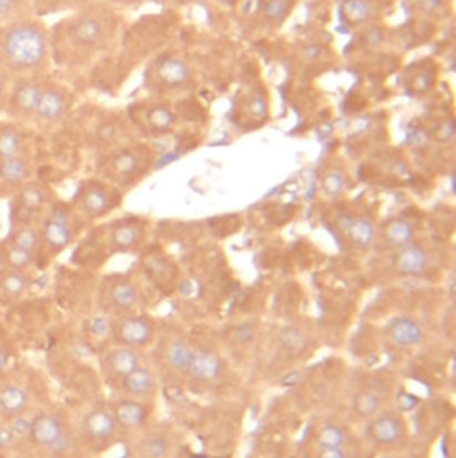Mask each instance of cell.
<instances>
[{"label":"cell","instance_id":"30","mask_svg":"<svg viewBox=\"0 0 456 458\" xmlns=\"http://www.w3.org/2000/svg\"><path fill=\"white\" fill-rule=\"evenodd\" d=\"M353 441L351 428L342 420H321L316 423L310 448H350Z\"/></svg>","mask_w":456,"mask_h":458},{"label":"cell","instance_id":"14","mask_svg":"<svg viewBox=\"0 0 456 458\" xmlns=\"http://www.w3.org/2000/svg\"><path fill=\"white\" fill-rule=\"evenodd\" d=\"M120 430L109 405L91 407L80 420L79 443L91 454H102L120 441Z\"/></svg>","mask_w":456,"mask_h":458},{"label":"cell","instance_id":"8","mask_svg":"<svg viewBox=\"0 0 456 458\" xmlns=\"http://www.w3.org/2000/svg\"><path fill=\"white\" fill-rule=\"evenodd\" d=\"M84 225L86 224L72 209L70 202L66 204V202L54 200L46 208L43 220L38 225L41 233L43 253H46L48 257H55L63 253L66 248H70L75 242Z\"/></svg>","mask_w":456,"mask_h":458},{"label":"cell","instance_id":"10","mask_svg":"<svg viewBox=\"0 0 456 458\" xmlns=\"http://www.w3.org/2000/svg\"><path fill=\"white\" fill-rule=\"evenodd\" d=\"M27 439L54 458L70 454L75 443V436L68 421L59 412L52 411H41L30 420Z\"/></svg>","mask_w":456,"mask_h":458},{"label":"cell","instance_id":"45","mask_svg":"<svg viewBox=\"0 0 456 458\" xmlns=\"http://www.w3.org/2000/svg\"><path fill=\"white\" fill-rule=\"evenodd\" d=\"M14 434L9 425H0V452L7 450L14 443Z\"/></svg>","mask_w":456,"mask_h":458},{"label":"cell","instance_id":"4","mask_svg":"<svg viewBox=\"0 0 456 458\" xmlns=\"http://www.w3.org/2000/svg\"><path fill=\"white\" fill-rule=\"evenodd\" d=\"M197 70L188 55L161 50L145 72V88L152 97H177L197 88Z\"/></svg>","mask_w":456,"mask_h":458},{"label":"cell","instance_id":"11","mask_svg":"<svg viewBox=\"0 0 456 458\" xmlns=\"http://www.w3.org/2000/svg\"><path fill=\"white\" fill-rule=\"evenodd\" d=\"M157 332H159V321L139 310V312L111 318L109 339H111V344L148 352L156 343Z\"/></svg>","mask_w":456,"mask_h":458},{"label":"cell","instance_id":"16","mask_svg":"<svg viewBox=\"0 0 456 458\" xmlns=\"http://www.w3.org/2000/svg\"><path fill=\"white\" fill-rule=\"evenodd\" d=\"M225 377V359L215 344H200L195 341L191 364L184 384L193 391H211L220 386Z\"/></svg>","mask_w":456,"mask_h":458},{"label":"cell","instance_id":"39","mask_svg":"<svg viewBox=\"0 0 456 458\" xmlns=\"http://www.w3.org/2000/svg\"><path fill=\"white\" fill-rule=\"evenodd\" d=\"M38 257L30 251H25L14 244H11L7 239L0 242V267H13L27 271L29 267L38 264Z\"/></svg>","mask_w":456,"mask_h":458},{"label":"cell","instance_id":"2","mask_svg":"<svg viewBox=\"0 0 456 458\" xmlns=\"http://www.w3.org/2000/svg\"><path fill=\"white\" fill-rule=\"evenodd\" d=\"M52 63L50 29L25 16L0 25V68L9 77H39Z\"/></svg>","mask_w":456,"mask_h":458},{"label":"cell","instance_id":"17","mask_svg":"<svg viewBox=\"0 0 456 458\" xmlns=\"http://www.w3.org/2000/svg\"><path fill=\"white\" fill-rule=\"evenodd\" d=\"M141 298V285L129 275H113L100 285V307L111 318L139 312Z\"/></svg>","mask_w":456,"mask_h":458},{"label":"cell","instance_id":"23","mask_svg":"<svg viewBox=\"0 0 456 458\" xmlns=\"http://www.w3.org/2000/svg\"><path fill=\"white\" fill-rule=\"evenodd\" d=\"M419 220L412 215H396L385 220L376 230L375 251L387 253L403 248L419 237Z\"/></svg>","mask_w":456,"mask_h":458},{"label":"cell","instance_id":"33","mask_svg":"<svg viewBox=\"0 0 456 458\" xmlns=\"http://www.w3.org/2000/svg\"><path fill=\"white\" fill-rule=\"evenodd\" d=\"M29 405H30V396L23 386L13 384V382L0 386V418L2 420L11 421L18 416H23Z\"/></svg>","mask_w":456,"mask_h":458},{"label":"cell","instance_id":"15","mask_svg":"<svg viewBox=\"0 0 456 458\" xmlns=\"http://www.w3.org/2000/svg\"><path fill=\"white\" fill-rule=\"evenodd\" d=\"M387 255V271L398 278H423L435 267L434 248L421 237Z\"/></svg>","mask_w":456,"mask_h":458},{"label":"cell","instance_id":"48","mask_svg":"<svg viewBox=\"0 0 456 458\" xmlns=\"http://www.w3.org/2000/svg\"><path fill=\"white\" fill-rule=\"evenodd\" d=\"M172 7H184V5H193V4H200L204 0H161Z\"/></svg>","mask_w":456,"mask_h":458},{"label":"cell","instance_id":"26","mask_svg":"<svg viewBox=\"0 0 456 458\" xmlns=\"http://www.w3.org/2000/svg\"><path fill=\"white\" fill-rule=\"evenodd\" d=\"M131 439L129 452L132 458H172L175 452L173 432L154 423L132 434Z\"/></svg>","mask_w":456,"mask_h":458},{"label":"cell","instance_id":"12","mask_svg":"<svg viewBox=\"0 0 456 458\" xmlns=\"http://www.w3.org/2000/svg\"><path fill=\"white\" fill-rule=\"evenodd\" d=\"M102 248L107 255L136 253L147 244L150 222L141 216H123L102 227Z\"/></svg>","mask_w":456,"mask_h":458},{"label":"cell","instance_id":"25","mask_svg":"<svg viewBox=\"0 0 456 458\" xmlns=\"http://www.w3.org/2000/svg\"><path fill=\"white\" fill-rule=\"evenodd\" d=\"M396 0H341V20L350 29L382 23L393 13Z\"/></svg>","mask_w":456,"mask_h":458},{"label":"cell","instance_id":"18","mask_svg":"<svg viewBox=\"0 0 456 458\" xmlns=\"http://www.w3.org/2000/svg\"><path fill=\"white\" fill-rule=\"evenodd\" d=\"M391 394V384L382 375H373L366 380H359V386H355L350 393V416L360 423L367 421L371 416L389 405Z\"/></svg>","mask_w":456,"mask_h":458},{"label":"cell","instance_id":"13","mask_svg":"<svg viewBox=\"0 0 456 458\" xmlns=\"http://www.w3.org/2000/svg\"><path fill=\"white\" fill-rule=\"evenodd\" d=\"M332 227L344 246L355 253H367L375 248L378 224L367 211L342 209L334 216Z\"/></svg>","mask_w":456,"mask_h":458},{"label":"cell","instance_id":"31","mask_svg":"<svg viewBox=\"0 0 456 458\" xmlns=\"http://www.w3.org/2000/svg\"><path fill=\"white\" fill-rule=\"evenodd\" d=\"M351 188H353L351 174L341 163L328 165L319 175V191L330 202H337L344 199L351 191Z\"/></svg>","mask_w":456,"mask_h":458},{"label":"cell","instance_id":"7","mask_svg":"<svg viewBox=\"0 0 456 458\" xmlns=\"http://www.w3.org/2000/svg\"><path fill=\"white\" fill-rule=\"evenodd\" d=\"M125 193L111 182L91 177L79 184L70 206L77 216L88 225L111 216L123 204Z\"/></svg>","mask_w":456,"mask_h":458},{"label":"cell","instance_id":"37","mask_svg":"<svg viewBox=\"0 0 456 458\" xmlns=\"http://www.w3.org/2000/svg\"><path fill=\"white\" fill-rule=\"evenodd\" d=\"M30 287V276L27 271L0 267V296L7 300H18Z\"/></svg>","mask_w":456,"mask_h":458},{"label":"cell","instance_id":"9","mask_svg":"<svg viewBox=\"0 0 456 458\" xmlns=\"http://www.w3.org/2000/svg\"><path fill=\"white\" fill-rule=\"evenodd\" d=\"M127 118L138 134L165 138L175 132L179 123V111L177 104H173L170 98L150 97L129 107Z\"/></svg>","mask_w":456,"mask_h":458},{"label":"cell","instance_id":"42","mask_svg":"<svg viewBox=\"0 0 456 458\" xmlns=\"http://www.w3.org/2000/svg\"><path fill=\"white\" fill-rule=\"evenodd\" d=\"M414 7L425 18H443L450 9V0H414Z\"/></svg>","mask_w":456,"mask_h":458},{"label":"cell","instance_id":"47","mask_svg":"<svg viewBox=\"0 0 456 458\" xmlns=\"http://www.w3.org/2000/svg\"><path fill=\"white\" fill-rule=\"evenodd\" d=\"M104 2H107V4H111V5H114L116 9H132V7H139V5H143L147 0H104Z\"/></svg>","mask_w":456,"mask_h":458},{"label":"cell","instance_id":"49","mask_svg":"<svg viewBox=\"0 0 456 458\" xmlns=\"http://www.w3.org/2000/svg\"><path fill=\"white\" fill-rule=\"evenodd\" d=\"M407 452H400V454H393V455H384V458H412L407 455Z\"/></svg>","mask_w":456,"mask_h":458},{"label":"cell","instance_id":"43","mask_svg":"<svg viewBox=\"0 0 456 458\" xmlns=\"http://www.w3.org/2000/svg\"><path fill=\"white\" fill-rule=\"evenodd\" d=\"M312 458H351V448H312Z\"/></svg>","mask_w":456,"mask_h":458},{"label":"cell","instance_id":"5","mask_svg":"<svg viewBox=\"0 0 456 458\" xmlns=\"http://www.w3.org/2000/svg\"><path fill=\"white\" fill-rule=\"evenodd\" d=\"M152 348L154 352L148 353V359L161 382L184 384L195 350L193 337L181 327H168L166 330H161L159 327Z\"/></svg>","mask_w":456,"mask_h":458},{"label":"cell","instance_id":"38","mask_svg":"<svg viewBox=\"0 0 456 458\" xmlns=\"http://www.w3.org/2000/svg\"><path fill=\"white\" fill-rule=\"evenodd\" d=\"M27 156V136L18 125L0 127V161Z\"/></svg>","mask_w":456,"mask_h":458},{"label":"cell","instance_id":"19","mask_svg":"<svg viewBox=\"0 0 456 458\" xmlns=\"http://www.w3.org/2000/svg\"><path fill=\"white\" fill-rule=\"evenodd\" d=\"M73 109V93L61 82L45 79V86L32 122L52 127L63 123Z\"/></svg>","mask_w":456,"mask_h":458},{"label":"cell","instance_id":"24","mask_svg":"<svg viewBox=\"0 0 456 458\" xmlns=\"http://www.w3.org/2000/svg\"><path fill=\"white\" fill-rule=\"evenodd\" d=\"M109 409L116 421L120 436H132L152 425L156 403L116 396Z\"/></svg>","mask_w":456,"mask_h":458},{"label":"cell","instance_id":"35","mask_svg":"<svg viewBox=\"0 0 456 458\" xmlns=\"http://www.w3.org/2000/svg\"><path fill=\"white\" fill-rule=\"evenodd\" d=\"M32 174L34 170L29 156L0 161V182L13 190H20L23 184H27L32 179Z\"/></svg>","mask_w":456,"mask_h":458},{"label":"cell","instance_id":"32","mask_svg":"<svg viewBox=\"0 0 456 458\" xmlns=\"http://www.w3.org/2000/svg\"><path fill=\"white\" fill-rule=\"evenodd\" d=\"M439 79V66L434 59H423L414 63L405 73V88L412 97L428 95Z\"/></svg>","mask_w":456,"mask_h":458},{"label":"cell","instance_id":"27","mask_svg":"<svg viewBox=\"0 0 456 458\" xmlns=\"http://www.w3.org/2000/svg\"><path fill=\"white\" fill-rule=\"evenodd\" d=\"M428 337L426 325L410 314H401L391 318L385 325V339L387 344L396 350H412L425 344Z\"/></svg>","mask_w":456,"mask_h":458},{"label":"cell","instance_id":"44","mask_svg":"<svg viewBox=\"0 0 456 458\" xmlns=\"http://www.w3.org/2000/svg\"><path fill=\"white\" fill-rule=\"evenodd\" d=\"M14 437H27L29 436V427H30V420H25L23 416H18L14 420H11L9 423Z\"/></svg>","mask_w":456,"mask_h":458},{"label":"cell","instance_id":"34","mask_svg":"<svg viewBox=\"0 0 456 458\" xmlns=\"http://www.w3.org/2000/svg\"><path fill=\"white\" fill-rule=\"evenodd\" d=\"M244 116L246 123H253V127H260V123L267 118L269 113V100L267 91L264 86L255 84L244 91V100L239 107V111Z\"/></svg>","mask_w":456,"mask_h":458},{"label":"cell","instance_id":"28","mask_svg":"<svg viewBox=\"0 0 456 458\" xmlns=\"http://www.w3.org/2000/svg\"><path fill=\"white\" fill-rule=\"evenodd\" d=\"M312 350V328L300 321L283 325L276 334V353L283 360H300Z\"/></svg>","mask_w":456,"mask_h":458},{"label":"cell","instance_id":"6","mask_svg":"<svg viewBox=\"0 0 456 458\" xmlns=\"http://www.w3.org/2000/svg\"><path fill=\"white\" fill-rule=\"evenodd\" d=\"M362 443L375 454L393 455L407 452L412 443V430L405 412L387 405L362 423Z\"/></svg>","mask_w":456,"mask_h":458},{"label":"cell","instance_id":"36","mask_svg":"<svg viewBox=\"0 0 456 458\" xmlns=\"http://www.w3.org/2000/svg\"><path fill=\"white\" fill-rule=\"evenodd\" d=\"M296 7V0H258V18L267 29H280Z\"/></svg>","mask_w":456,"mask_h":458},{"label":"cell","instance_id":"21","mask_svg":"<svg viewBox=\"0 0 456 458\" xmlns=\"http://www.w3.org/2000/svg\"><path fill=\"white\" fill-rule=\"evenodd\" d=\"M147 357L148 352L134 350L129 346L111 344L109 348H106L98 359L100 373L106 386L114 391L129 373H132L139 364L147 360Z\"/></svg>","mask_w":456,"mask_h":458},{"label":"cell","instance_id":"29","mask_svg":"<svg viewBox=\"0 0 456 458\" xmlns=\"http://www.w3.org/2000/svg\"><path fill=\"white\" fill-rule=\"evenodd\" d=\"M52 202L54 195L48 186H45L43 182L29 181L20 190H16L14 209L21 216H34L38 213H45Z\"/></svg>","mask_w":456,"mask_h":458},{"label":"cell","instance_id":"1","mask_svg":"<svg viewBox=\"0 0 456 458\" xmlns=\"http://www.w3.org/2000/svg\"><path fill=\"white\" fill-rule=\"evenodd\" d=\"M125 27L127 21L120 9L95 0L50 30L52 61L70 68L102 61L116 52Z\"/></svg>","mask_w":456,"mask_h":458},{"label":"cell","instance_id":"20","mask_svg":"<svg viewBox=\"0 0 456 458\" xmlns=\"http://www.w3.org/2000/svg\"><path fill=\"white\" fill-rule=\"evenodd\" d=\"M43 86H45L43 75L16 79V82L9 88L4 113L18 123L32 122Z\"/></svg>","mask_w":456,"mask_h":458},{"label":"cell","instance_id":"22","mask_svg":"<svg viewBox=\"0 0 456 458\" xmlns=\"http://www.w3.org/2000/svg\"><path fill=\"white\" fill-rule=\"evenodd\" d=\"M161 384L163 382H161L156 368L152 366L150 359L147 357V360L143 364H139L132 373H129L118 384L114 393H116V396L156 403L159 398V393H161Z\"/></svg>","mask_w":456,"mask_h":458},{"label":"cell","instance_id":"46","mask_svg":"<svg viewBox=\"0 0 456 458\" xmlns=\"http://www.w3.org/2000/svg\"><path fill=\"white\" fill-rule=\"evenodd\" d=\"M9 79L11 77L0 68V111H4L7 95H9Z\"/></svg>","mask_w":456,"mask_h":458},{"label":"cell","instance_id":"41","mask_svg":"<svg viewBox=\"0 0 456 458\" xmlns=\"http://www.w3.org/2000/svg\"><path fill=\"white\" fill-rule=\"evenodd\" d=\"M30 0H0V21L7 23L29 16Z\"/></svg>","mask_w":456,"mask_h":458},{"label":"cell","instance_id":"3","mask_svg":"<svg viewBox=\"0 0 456 458\" xmlns=\"http://www.w3.org/2000/svg\"><path fill=\"white\" fill-rule=\"evenodd\" d=\"M159 152L145 141H131L104 152L97 165V177L111 182L123 193L143 182L157 165Z\"/></svg>","mask_w":456,"mask_h":458},{"label":"cell","instance_id":"40","mask_svg":"<svg viewBox=\"0 0 456 458\" xmlns=\"http://www.w3.org/2000/svg\"><path fill=\"white\" fill-rule=\"evenodd\" d=\"M7 241L25 251L34 253L38 259L43 253V244H41V233L39 227L32 224H23L16 225L13 232L7 235Z\"/></svg>","mask_w":456,"mask_h":458}]
</instances>
